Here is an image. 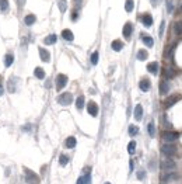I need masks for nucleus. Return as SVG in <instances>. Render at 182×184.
Instances as JSON below:
<instances>
[{
	"label": "nucleus",
	"mask_w": 182,
	"mask_h": 184,
	"mask_svg": "<svg viewBox=\"0 0 182 184\" xmlns=\"http://www.w3.org/2000/svg\"><path fill=\"white\" fill-rule=\"evenodd\" d=\"M179 138V134L175 131H164L162 132V141L165 143H172Z\"/></svg>",
	"instance_id": "f257e3e1"
},
{
	"label": "nucleus",
	"mask_w": 182,
	"mask_h": 184,
	"mask_svg": "<svg viewBox=\"0 0 182 184\" xmlns=\"http://www.w3.org/2000/svg\"><path fill=\"white\" fill-rule=\"evenodd\" d=\"M161 152H162V155L171 157V156H174V155L177 153V146L172 145V143H164V145L161 146Z\"/></svg>",
	"instance_id": "f03ea898"
},
{
	"label": "nucleus",
	"mask_w": 182,
	"mask_h": 184,
	"mask_svg": "<svg viewBox=\"0 0 182 184\" xmlns=\"http://www.w3.org/2000/svg\"><path fill=\"white\" fill-rule=\"evenodd\" d=\"M58 103L62 104V106H70L73 103V96L72 93H62L59 97H58Z\"/></svg>",
	"instance_id": "7ed1b4c3"
},
{
	"label": "nucleus",
	"mask_w": 182,
	"mask_h": 184,
	"mask_svg": "<svg viewBox=\"0 0 182 184\" xmlns=\"http://www.w3.org/2000/svg\"><path fill=\"white\" fill-rule=\"evenodd\" d=\"M24 172H25V177H27V179H25V181H27L28 184L38 183V180H39V179H38V176L34 173L32 170H30V169H27V167H25V169H24Z\"/></svg>",
	"instance_id": "20e7f679"
},
{
	"label": "nucleus",
	"mask_w": 182,
	"mask_h": 184,
	"mask_svg": "<svg viewBox=\"0 0 182 184\" xmlns=\"http://www.w3.org/2000/svg\"><path fill=\"white\" fill-rule=\"evenodd\" d=\"M160 166H161V169H164V170H172V169L177 167V163L174 162L172 159L167 157V159H162V160H161Z\"/></svg>",
	"instance_id": "39448f33"
},
{
	"label": "nucleus",
	"mask_w": 182,
	"mask_h": 184,
	"mask_svg": "<svg viewBox=\"0 0 182 184\" xmlns=\"http://www.w3.org/2000/svg\"><path fill=\"white\" fill-rule=\"evenodd\" d=\"M67 76L66 75H58V77H56V90H62L66 85H67Z\"/></svg>",
	"instance_id": "423d86ee"
},
{
	"label": "nucleus",
	"mask_w": 182,
	"mask_h": 184,
	"mask_svg": "<svg viewBox=\"0 0 182 184\" xmlns=\"http://www.w3.org/2000/svg\"><path fill=\"white\" fill-rule=\"evenodd\" d=\"M87 111H88V114H90L91 117H97V115H98V106H97V103L90 101V103L87 104Z\"/></svg>",
	"instance_id": "0eeeda50"
},
{
	"label": "nucleus",
	"mask_w": 182,
	"mask_h": 184,
	"mask_svg": "<svg viewBox=\"0 0 182 184\" xmlns=\"http://www.w3.org/2000/svg\"><path fill=\"white\" fill-rule=\"evenodd\" d=\"M179 98H181V97H179V96H177V94L170 96V97L164 101V107H165V108H171V107L175 104V103H177V101H179Z\"/></svg>",
	"instance_id": "6e6552de"
},
{
	"label": "nucleus",
	"mask_w": 182,
	"mask_h": 184,
	"mask_svg": "<svg viewBox=\"0 0 182 184\" xmlns=\"http://www.w3.org/2000/svg\"><path fill=\"white\" fill-rule=\"evenodd\" d=\"M38 51H39V56H41V61H42V62H49V61H51V54H49V51H46L45 48H39Z\"/></svg>",
	"instance_id": "1a4fd4ad"
},
{
	"label": "nucleus",
	"mask_w": 182,
	"mask_h": 184,
	"mask_svg": "<svg viewBox=\"0 0 182 184\" xmlns=\"http://www.w3.org/2000/svg\"><path fill=\"white\" fill-rule=\"evenodd\" d=\"M132 31H133V25H132V22H126L125 25H123V37L125 38H130V35H132Z\"/></svg>",
	"instance_id": "9d476101"
},
{
	"label": "nucleus",
	"mask_w": 182,
	"mask_h": 184,
	"mask_svg": "<svg viewBox=\"0 0 182 184\" xmlns=\"http://www.w3.org/2000/svg\"><path fill=\"white\" fill-rule=\"evenodd\" d=\"M135 119L136 121H140V119L143 118V107L140 106V104H137L136 107H135Z\"/></svg>",
	"instance_id": "9b49d317"
},
{
	"label": "nucleus",
	"mask_w": 182,
	"mask_h": 184,
	"mask_svg": "<svg viewBox=\"0 0 182 184\" xmlns=\"http://www.w3.org/2000/svg\"><path fill=\"white\" fill-rule=\"evenodd\" d=\"M140 20L144 24V27H150L151 24H153V17H151L150 14H143Z\"/></svg>",
	"instance_id": "f8f14e48"
},
{
	"label": "nucleus",
	"mask_w": 182,
	"mask_h": 184,
	"mask_svg": "<svg viewBox=\"0 0 182 184\" xmlns=\"http://www.w3.org/2000/svg\"><path fill=\"white\" fill-rule=\"evenodd\" d=\"M168 90H170V85H168V82L162 80V82L160 83V94H161V96H165V94L168 93Z\"/></svg>",
	"instance_id": "ddd939ff"
},
{
	"label": "nucleus",
	"mask_w": 182,
	"mask_h": 184,
	"mask_svg": "<svg viewBox=\"0 0 182 184\" xmlns=\"http://www.w3.org/2000/svg\"><path fill=\"white\" fill-rule=\"evenodd\" d=\"M139 87H140L141 91H149V90H150V82H149L147 79H143V80H140Z\"/></svg>",
	"instance_id": "4468645a"
},
{
	"label": "nucleus",
	"mask_w": 182,
	"mask_h": 184,
	"mask_svg": "<svg viewBox=\"0 0 182 184\" xmlns=\"http://www.w3.org/2000/svg\"><path fill=\"white\" fill-rule=\"evenodd\" d=\"M111 46H112V49H114V51L119 52V51H122V49H123V42H122V41H119V40H115V41H112Z\"/></svg>",
	"instance_id": "2eb2a0df"
},
{
	"label": "nucleus",
	"mask_w": 182,
	"mask_h": 184,
	"mask_svg": "<svg viewBox=\"0 0 182 184\" xmlns=\"http://www.w3.org/2000/svg\"><path fill=\"white\" fill-rule=\"evenodd\" d=\"M62 37H63V40H66V41H73L74 40V35H73V33L70 30H63L62 31Z\"/></svg>",
	"instance_id": "dca6fc26"
},
{
	"label": "nucleus",
	"mask_w": 182,
	"mask_h": 184,
	"mask_svg": "<svg viewBox=\"0 0 182 184\" xmlns=\"http://www.w3.org/2000/svg\"><path fill=\"white\" fill-rule=\"evenodd\" d=\"M147 70L153 73V75H157V72H158V63L157 62H151L147 65Z\"/></svg>",
	"instance_id": "f3484780"
},
{
	"label": "nucleus",
	"mask_w": 182,
	"mask_h": 184,
	"mask_svg": "<svg viewBox=\"0 0 182 184\" xmlns=\"http://www.w3.org/2000/svg\"><path fill=\"white\" fill-rule=\"evenodd\" d=\"M141 41H143V44H144L146 46H149V48H151V46L154 45L153 38H151V37H149V35H141Z\"/></svg>",
	"instance_id": "a211bd4d"
},
{
	"label": "nucleus",
	"mask_w": 182,
	"mask_h": 184,
	"mask_svg": "<svg viewBox=\"0 0 182 184\" xmlns=\"http://www.w3.org/2000/svg\"><path fill=\"white\" fill-rule=\"evenodd\" d=\"M76 143H77V141H76L74 136H69L67 139H66V142H64V145H66V148H69V149H72V148H74Z\"/></svg>",
	"instance_id": "6ab92c4d"
},
{
	"label": "nucleus",
	"mask_w": 182,
	"mask_h": 184,
	"mask_svg": "<svg viewBox=\"0 0 182 184\" xmlns=\"http://www.w3.org/2000/svg\"><path fill=\"white\" fill-rule=\"evenodd\" d=\"M56 40H58L56 35H55V34H51V35H48V37L43 40V44H45V45H53V44L56 42Z\"/></svg>",
	"instance_id": "aec40b11"
},
{
	"label": "nucleus",
	"mask_w": 182,
	"mask_h": 184,
	"mask_svg": "<svg viewBox=\"0 0 182 184\" xmlns=\"http://www.w3.org/2000/svg\"><path fill=\"white\" fill-rule=\"evenodd\" d=\"M34 75H35L37 79H45V70H43L42 67H35Z\"/></svg>",
	"instance_id": "412c9836"
},
{
	"label": "nucleus",
	"mask_w": 182,
	"mask_h": 184,
	"mask_svg": "<svg viewBox=\"0 0 182 184\" xmlns=\"http://www.w3.org/2000/svg\"><path fill=\"white\" fill-rule=\"evenodd\" d=\"M37 20V17L34 16V14H28V16H25V18H24V22L27 24V25H32L34 22Z\"/></svg>",
	"instance_id": "4be33fe9"
},
{
	"label": "nucleus",
	"mask_w": 182,
	"mask_h": 184,
	"mask_svg": "<svg viewBox=\"0 0 182 184\" xmlns=\"http://www.w3.org/2000/svg\"><path fill=\"white\" fill-rule=\"evenodd\" d=\"M162 179H164V181H165V183H168V181H172V180L178 179V174H177V173H168V174H165Z\"/></svg>",
	"instance_id": "5701e85b"
},
{
	"label": "nucleus",
	"mask_w": 182,
	"mask_h": 184,
	"mask_svg": "<svg viewBox=\"0 0 182 184\" xmlns=\"http://www.w3.org/2000/svg\"><path fill=\"white\" fill-rule=\"evenodd\" d=\"M133 9H135V1L133 0H126L125 1V10L128 11V13H130Z\"/></svg>",
	"instance_id": "b1692460"
},
{
	"label": "nucleus",
	"mask_w": 182,
	"mask_h": 184,
	"mask_svg": "<svg viewBox=\"0 0 182 184\" xmlns=\"http://www.w3.org/2000/svg\"><path fill=\"white\" fill-rule=\"evenodd\" d=\"M174 31L177 35H181L182 34V21H177L174 24Z\"/></svg>",
	"instance_id": "393cba45"
},
{
	"label": "nucleus",
	"mask_w": 182,
	"mask_h": 184,
	"mask_svg": "<svg viewBox=\"0 0 182 184\" xmlns=\"http://www.w3.org/2000/svg\"><path fill=\"white\" fill-rule=\"evenodd\" d=\"M76 107H77V110H83V107H84V97L83 96L77 97V100H76Z\"/></svg>",
	"instance_id": "a878e982"
},
{
	"label": "nucleus",
	"mask_w": 182,
	"mask_h": 184,
	"mask_svg": "<svg viewBox=\"0 0 182 184\" xmlns=\"http://www.w3.org/2000/svg\"><path fill=\"white\" fill-rule=\"evenodd\" d=\"M147 56H149V54H147V51H144V49H140L139 52H137V59H139V61H146Z\"/></svg>",
	"instance_id": "bb28decb"
},
{
	"label": "nucleus",
	"mask_w": 182,
	"mask_h": 184,
	"mask_svg": "<svg viewBox=\"0 0 182 184\" xmlns=\"http://www.w3.org/2000/svg\"><path fill=\"white\" fill-rule=\"evenodd\" d=\"M147 131H149V135H150L151 138H154V135H156V127H154L153 122H150V124L147 125Z\"/></svg>",
	"instance_id": "cd10ccee"
},
{
	"label": "nucleus",
	"mask_w": 182,
	"mask_h": 184,
	"mask_svg": "<svg viewBox=\"0 0 182 184\" xmlns=\"http://www.w3.org/2000/svg\"><path fill=\"white\" fill-rule=\"evenodd\" d=\"M139 134V128L136 127V125H130L129 127V135L130 136H135V135H137Z\"/></svg>",
	"instance_id": "c85d7f7f"
},
{
	"label": "nucleus",
	"mask_w": 182,
	"mask_h": 184,
	"mask_svg": "<svg viewBox=\"0 0 182 184\" xmlns=\"http://www.w3.org/2000/svg\"><path fill=\"white\" fill-rule=\"evenodd\" d=\"M135 151H136V142H135V141L129 142V143H128V152L130 153V155H133Z\"/></svg>",
	"instance_id": "c756f323"
},
{
	"label": "nucleus",
	"mask_w": 182,
	"mask_h": 184,
	"mask_svg": "<svg viewBox=\"0 0 182 184\" xmlns=\"http://www.w3.org/2000/svg\"><path fill=\"white\" fill-rule=\"evenodd\" d=\"M0 10L1 11L9 10V0H0Z\"/></svg>",
	"instance_id": "7c9ffc66"
},
{
	"label": "nucleus",
	"mask_w": 182,
	"mask_h": 184,
	"mask_svg": "<svg viewBox=\"0 0 182 184\" xmlns=\"http://www.w3.org/2000/svg\"><path fill=\"white\" fill-rule=\"evenodd\" d=\"M59 163H60V166H66V164L69 163V156H67V155H60Z\"/></svg>",
	"instance_id": "2f4dec72"
},
{
	"label": "nucleus",
	"mask_w": 182,
	"mask_h": 184,
	"mask_svg": "<svg viewBox=\"0 0 182 184\" xmlns=\"http://www.w3.org/2000/svg\"><path fill=\"white\" fill-rule=\"evenodd\" d=\"M13 61H14V56L11 54H7L6 55V59H4V62H6V66L9 67V66H11V63H13Z\"/></svg>",
	"instance_id": "473e14b6"
},
{
	"label": "nucleus",
	"mask_w": 182,
	"mask_h": 184,
	"mask_svg": "<svg viewBox=\"0 0 182 184\" xmlns=\"http://www.w3.org/2000/svg\"><path fill=\"white\" fill-rule=\"evenodd\" d=\"M66 9H67L66 1H64V0H60V1H59V10L62 11V13H64V11H66Z\"/></svg>",
	"instance_id": "72a5a7b5"
},
{
	"label": "nucleus",
	"mask_w": 182,
	"mask_h": 184,
	"mask_svg": "<svg viewBox=\"0 0 182 184\" xmlns=\"http://www.w3.org/2000/svg\"><path fill=\"white\" fill-rule=\"evenodd\" d=\"M98 58H99L98 52H94V54L91 55V63H93V65H97V63H98Z\"/></svg>",
	"instance_id": "f704fd0d"
},
{
	"label": "nucleus",
	"mask_w": 182,
	"mask_h": 184,
	"mask_svg": "<svg viewBox=\"0 0 182 184\" xmlns=\"http://www.w3.org/2000/svg\"><path fill=\"white\" fill-rule=\"evenodd\" d=\"M167 10H168V13L174 10V0H167Z\"/></svg>",
	"instance_id": "c9c22d12"
},
{
	"label": "nucleus",
	"mask_w": 182,
	"mask_h": 184,
	"mask_svg": "<svg viewBox=\"0 0 182 184\" xmlns=\"http://www.w3.org/2000/svg\"><path fill=\"white\" fill-rule=\"evenodd\" d=\"M175 48H177V45H172L171 48H170V51H168V52L165 54V56L171 59V58H172V55H174V51H175Z\"/></svg>",
	"instance_id": "e433bc0d"
},
{
	"label": "nucleus",
	"mask_w": 182,
	"mask_h": 184,
	"mask_svg": "<svg viewBox=\"0 0 182 184\" xmlns=\"http://www.w3.org/2000/svg\"><path fill=\"white\" fill-rule=\"evenodd\" d=\"M164 27H165V21H161L160 31H158V35H160V37H162V34H164Z\"/></svg>",
	"instance_id": "4c0bfd02"
},
{
	"label": "nucleus",
	"mask_w": 182,
	"mask_h": 184,
	"mask_svg": "<svg viewBox=\"0 0 182 184\" xmlns=\"http://www.w3.org/2000/svg\"><path fill=\"white\" fill-rule=\"evenodd\" d=\"M164 73H165V76H167V79H171L172 76H174V73H172L171 69H167V70H164Z\"/></svg>",
	"instance_id": "58836bf2"
},
{
	"label": "nucleus",
	"mask_w": 182,
	"mask_h": 184,
	"mask_svg": "<svg viewBox=\"0 0 182 184\" xmlns=\"http://www.w3.org/2000/svg\"><path fill=\"white\" fill-rule=\"evenodd\" d=\"M144 177H146V172H143V170L137 172V179H139V180H143Z\"/></svg>",
	"instance_id": "ea45409f"
},
{
	"label": "nucleus",
	"mask_w": 182,
	"mask_h": 184,
	"mask_svg": "<svg viewBox=\"0 0 182 184\" xmlns=\"http://www.w3.org/2000/svg\"><path fill=\"white\" fill-rule=\"evenodd\" d=\"M17 3H18V6H20V7H22V6H24V3H25V0H17Z\"/></svg>",
	"instance_id": "a19ab883"
},
{
	"label": "nucleus",
	"mask_w": 182,
	"mask_h": 184,
	"mask_svg": "<svg viewBox=\"0 0 182 184\" xmlns=\"http://www.w3.org/2000/svg\"><path fill=\"white\" fill-rule=\"evenodd\" d=\"M77 184H84V180H83V177H80V179L77 180Z\"/></svg>",
	"instance_id": "79ce46f5"
},
{
	"label": "nucleus",
	"mask_w": 182,
	"mask_h": 184,
	"mask_svg": "<svg viewBox=\"0 0 182 184\" xmlns=\"http://www.w3.org/2000/svg\"><path fill=\"white\" fill-rule=\"evenodd\" d=\"M72 20H73V21H76V20H77V13H73V16H72Z\"/></svg>",
	"instance_id": "37998d69"
},
{
	"label": "nucleus",
	"mask_w": 182,
	"mask_h": 184,
	"mask_svg": "<svg viewBox=\"0 0 182 184\" xmlns=\"http://www.w3.org/2000/svg\"><path fill=\"white\" fill-rule=\"evenodd\" d=\"M74 3H76V6H77V7H80V4H81V0H74Z\"/></svg>",
	"instance_id": "c03bdc74"
},
{
	"label": "nucleus",
	"mask_w": 182,
	"mask_h": 184,
	"mask_svg": "<svg viewBox=\"0 0 182 184\" xmlns=\"http://www.w3.org/2000/svg\"><path fill=\"white\" fill-rule=\"evenodd\" d=\"M129 166H130V170H133V162L130 160V163H129Z\"/></svg>",
	"instance_id": "a18cd8bd"
},
{
	"label": "nucleus",
	"mask_w": 182,
	"mask_h": 184,
	"mask_svg": "<svg viewBox=\"0 0 182 184\" xmlns=\"http://www.w3.org/2000/svg\"><path fill=\"white\" fill-rule=\"evenodd\" d=\"M153 1V4H158V0H151Z\"/></svg>",
	"instance_id": "49530a36"
},
{
	"label": "nucleus",
	"mask_w": 182,
	"mask_h": 184,
	"mask_svg": "<svg viewBox=\"0 0 182 184\" xmlns=\"http://www.w3.org/2000/svg\"><path fill=\"white\" fill-rule=\"evenodd\" d=\"M1 91H3V89H1V86H0V93H1Z\"/></svg>",
	"instance_id": "de8ad7c7"
},
{
	"label": "nucleus",
	"mask_w": 182,
	"mask_h": 184,
	"mask_svg": "<svg viewBox=\"0 0 182 184\" xmlns=\"http://www.w3.org/2000/svg\"><path fill=\"white\" fill-rule=\"evenodd\" d=\"M105 184H111V183H105Z\"/></svg>",
	"instance_id": "09e8293b"
}]
</instances>
